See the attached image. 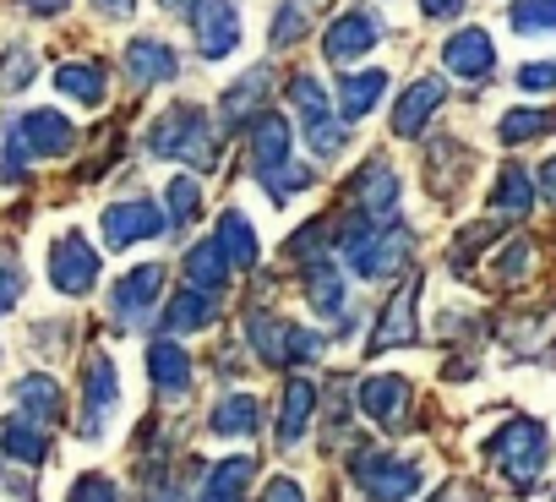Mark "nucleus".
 <instances>
[{
	"label": "nucleus",
	"mask_w": 556,
	"mask_h": 502,
	"mask_svg": "<svg viewBox=\"0 0 556 502\" xmlns=\"http://www.w3.org/2000/svg\"><path fill=\"white\" fill-rule=\"evenodd\" d=\"M339 246H344V258H350V268H355L361 279H393V274H404L409 258H415V235H409L399 218L382 229V224L350 213L344 229H339Z\"/></svg>",
	"instance_id": "1"
},
{
	"label": "nucleus",
	"mask_w": 556,
	"mask_h": 502,
	"mask_svg": "<svg viewBox=\"0 0 556 502\" xmlns=\"http://www.w3.org/2000/svg\"><path fill=\"white\" fill-rule=\"evenodd\" d=\"M485 453L496 459V469H502L518 491H529V486L540 480V469L551 464V431H545L534 415H513V421H502V426L485 437Z\"/></svg>",
	"instance_id": "2"
},
{
	"label": "nucleus",
	"mask_w": 556,
	"mask_h": 502,
	"mask_svg": "<svg viewBox=\"0 0 556 502\" xmlns=\"http://www.w3.org/2000/svg\"><path fill=\"white\" fill-rule=\"evenodd\" d=\"M213 148H218V137H213V126H207V115L197 104H175L148 131V153L153 159H186L197 170H213Z\"/></svg>",
	"instance_id": "3"
},
{
	"label": "nucleus",
	"mask_w": 556,
	"mask_h": 502,
	"mask_svg": "<svg viewBox=\"0 0 556 502\" xmlns=\"http://www.w3.org/2000/svg\"><path fill=\"white\" fill-rule=\"evenodd\" d=\"M350 475H355V486L371 502H409L420 491V469L409 459H399V453H355Z\"/></svg>",
	"instance_id": "4"
},
{
	"label": "nucleus",
	"mask_w": 556,
	"mask_h": 502,
	"mask_svg": "<svg viewBox=\"0 0 556 502\" xmlns=\"http://www.w3.org/2000/svg\"><path fill=\"white\" fill-rule=\"evenodd\" d=\"M350 213H361L371 224H393L399 218V175L382 159H366L361 175L350 180Z\"/></svg>",
	"instance_id": "5"
},
{
	"label": "nucleus",
	"mask_w": 556,
	"mask_h": 502,
	"mask_svg": "<svg viewBox=\"0 0 556 502\" xmlns=\"http://www.w3.org/2000/svg\"><path fill=\"white\" fill-rule=\"evenodd\" d=\"M159 296H164V263H142V268H131V274L115 285V296H110V312H115L121 334L142 328L148 312L159 306Z\"/></svg>",
	"instance_id": "6"
},
{
	"label": "nucleus",
	"mask_w": 556,
	"mask_h": 502,
	"mask_svg": "<svg viewBox=\"0 0 556 502\" xmlns=\"http://www.w3.org/2000/svg\"><path fill=\"white\" fill-rule=\"evenodd\" d=\"M115 410H121V372H115L110 355H88V372H83V437H104Z\"/></svg>",
	"instance_id": "7"
},
{
	"label": "nucleus",
	"mask_w": 556,
	"mask_h": 502,
	"mask_svg": "<svg viewBox=\"0 0 556 502\" xmlns=\"http://www.w3.org/2000/svg\"><path fill=\"white\" fill-rule=\"evenodd\" d=\"M164 224H169V218H164V208H159L153 197H126V202H110V208H104V240H110L115 251L153 240Z\"/></svg>",
	"instance_id": "8"
},
{
	"label": "nucleus",
	"mask_w": 556,
	"mask_h": 502,
	"mask_svg": "<svg viewBox=\"0 0 556 502\" xmlns=\"http://www.w3.org/2000/svg\"><path fill=\"white\" fill-rule=\"evenodd\" d=\"M50 285L61 296H88L99 285V251L83 235H61L50 246Z\"/></svg>",
	"instance_id": "9"
},
{
	"label": "nucleus",
	"mask_w": 556,
	"mask_h": 502,
	"mask_svg": "<svg viewBox=\"0 0 556 502\" xmlns=\"http://www.w3.org/2000/svg\"><path fill=\"white\" fill-rule=\"evenodd\" d=\"M382 39V23L371 17V12H344L333 28H328V39H323V55L333 61V66H350V61H361V55H371V45Z\"/></svg>",
	"instance_id": "10"
},
{
	"label": "nucleus",
	"mask_w": 556,
	"mask_h": 502,
	"mask_svg": "<svg viewBox=\"0 0 556 502\" xmlns=\"http://www.w3.org/2000/svg\"><path fill=\"white\" fill-rule=\"evenodd\" d=\"M191 17H197V45H202L207 61H224L240 45V12H235V0H202Z\"/></svg>",
	"instance_id": "11"
},
{
	"label": "nucleus",
	"mask_w": 556,
	"mask_h": 502,
	"mask_svg": "<svg viewBox=\"0 0 556 502\" xmlns=\"http://www.w3.org/2000/svg\"><path fill=\"white\" fill-rule=\"evenodd\" d=\"M361 415L371 426H404L409 415V382L399 372H382V377H366L361 382Z\"/></svg>",
	"instance_id": "12"
},
{
	"label": "nucleus",
	"mask_w": 556,
	"mask_h": 502,
	"mask_svg": "<svg viewBox=\"0 0 556 502\" xmlns=\"http://www.w3.org/2000/svg\"><path fill=\"white\" fill-rule=\"evenodd\" d=\"M442 66L453 72V77H491V66H496V50H491V34L485 28H458L447 45H442Z\"/></svg>",
	"instance_id": "13"
},
{
	"label": "nucleus",
	"mask_w": 556,
	"mask_h": 502,
	"mask_svg": "<svg viewBox=\"0 0 556 502\" xmlns=\"http://www.w3.org/2000/svg\"><path fill=\"white\" fill-rule=\"evenodd\" d=\"M245 148H251V175H267V170H278V164H290V159H295V148H290V121L278 115V110L256 115Z\"/></svg>",
	"instance_id": "14"
},
{
	"label": "nucleus",
	"mask_w": 556,
	"mask_h": 502,
	"mask_svg": "<svg viewBox=\"0 0 556 502\" xmlns=\"http://www.w3.org/2000/svg\"><path fill=\"white\" fill-rule=\"evenodd\" d=\"M17 137L28 142L34 159H61L77 131H72V121H66L61 110H28V115L17 121Z\"/></svg>",
	"instance_id": "15"
},
{
	"label": "nucleus",
	"mask_w": 556,
	"mask_h": 502,
	"mask_svg": "<svg viewBox=\"0 0 556 502\" xmlns=\"http://www.w3.org/2000/svg\"><path fill=\"white\" fill-rule=\"evenodd\" d=\"M442 77H420V83H409L404 88V99H399V110H393V131L399 137H420L426 126H431V115L442 110Z\"/></svg>",
	"instance_id": "16"
},
{
	"label": "nucleus",
	"mask_w": 556,
	"mask_h": 502,
	"mask_svg": "<svg viewBox=\"0 0 556 502\" xmlns=\"http://www.w3.org/2000/svg\"><path fill=\"white\" fill-rule=\"evenodd\" d=\"M415 301H420V285H399V296L382 306L377 317V334H371V350H399V344H415Z\"/></svg>",
	"instance_id": "17"
},
{
	"label": "nucleus",
	"mask_w": 556,
	"mask_h": 502,
	"mask_svg": "<svg viewBox=\"0 0 556 502\" xmlns=\"http://www.w3.org/2000/svg\"><path fill=\"white\" fill-rule=\"evenodd\" d=\"M213 323H218V296H213V290L186 285V290L169 296V306H164V328H169V334H207Z\"/></svg>",
	"instance_id": "18"
},
{
	"label": "nucleus",
	"mask_w": 556,
	"mask_h": 502,
	"mask_svg": "<svg viewBox=\"0 0 556 502\" xmlns=\"http://www.w3.org/2000/svg\"><path fill=\"white\" fill-rule=\"evenodd\" d=\"M175 50L164 39H131L126 45V77L137 88H153V83H175Z\"/></svg>",
	"instance_id": "19"
},
{
	"label": "nucleus",
	"mask_w": 556,
	"mask_h": 502,
	"mask_svg": "<svg viewBox=\"0 0 556 502\" xmlns=\"http://www.w3.org/2000/svg\"><path fill=\"white\" fill-rule=\"evenodd\" d=\"M262 99H267V66H256V72H245L224 99H218V121H224V131H240V126H251V115L262 110Z\"/></svg>",
	"instance_id": "20"
},
{
	"label": "nucleus",
	"mask_w": 556,
	"mask_h": 502,
	"mask_svg": "<svg viewBox=\"0 0 556 502\" xmlns=\"http://www.w3.org/2000/svg\"><path fill=\"white\" fill-rule=\"evenodd\" d=\"M148 372H153V388L169 393V399H180V393L191 388V355H186L175 339L148 344Z\"/></svg>",
	"instance_id": "21"
},
{
	"label": "nucleus",
	"mask_w": 556,
	"mask_h": 502,
	"mask_svg": "<svg viewBox=\"0 0 556 502\" xmlns=\"http://www.w3.org/2000/svg\"><path fill=\"white\" fill-rule=\"evenodd\" d=\"M245 344L256 350L262 366H290V323H285V317L251 312V317H245Z\"/></svg>",
	"instance_id": "22"
},
{
	"label": "nucleus",
	"mask_w": 556,
	"mask_h": 502,
	"mask_svg": "<svg viewBox=\"0 0 556 502\" xmlns=\"http://www.w3.org/2000/svg\"><path fill=\"white\" fill-rule=\"evenodd\" d=\"M312 410H317V388L306 377H295L285 388V410H278V448H295L312 431Z\"/></svg>",
	"instance_id": "23"
},
{
	"label": "nucleus",
	"mask_w": 556,
	"mask_h": 502,
	"mask_svg": "<svg viewBox=\"0 0 556 502\" xmlns=\"http://www.w3.org/2000/svg\"><path fill=\"white\" fill-rule=\"evenodd\" d=\"M0 453L17 459V464H45V453H50L45 421H34V415H12L7 426H0Z\"/></svg>",
	"instance_id": "24"
},
{
	"label": "nucleus",
	"mask_w": 556,
	"mask_h": 502,
	"mask_svg": "<svg viewBox=\"0 0 556 502\" xmlns=\"http://www.w3.org/2000/svg\"><path fill=\"white\" fill-rule=\"evenodd\" d=\"M382 93H388V72H382V66H371V72H344V77H339V110H344L350 121L371 115V110L382 104Z\"/></svg>",
	"instance_id": "25"
},
{
	"label": "nucleus",
	"mask_w": 556,
	"mask_h": 502,
	"mask_svg": "<svg viewBox=\"0 0 556 502\" xmlns=\"http://www.w3.org/2000/svg\"><path fill=\"white\" fill-rule=\"evenodd\" d=\"M12 399H17V410L23 415H34V421H61V410H66V399H61V382L50 377V372H28L17 388H12Z\"/></svg>",
	"instance_id": "26"
},
{
	"label": "nucleus",
	"mask_w": 556,
	"mask_h": 502,
	"mask_svg": "<svg viewBox=\"0 0 556 502\" xmlns=\"http://www.w3.org/2000/svg\"><path fill=\"white\" fill-rule=\"evenodd\" d=\"M213 240L224 246V258H229L235 268H256V258H262V246H256V224H251L240 208H229V213L218 218Z\"/></svg>",
	"instance_id": "27"
},
{
	"label": "nucleus",
	"mask_w": 556,
	"mask_h": 502,
	"mask_svg": "<svg viewBox=\"0 0 556 502\" xmlns=\"http://www.w3.org/2000/svg\"><path fill=\"white\" fill-rule=\"evenodd\" d=\"M306 301H312V312H317V317H344L350 290H344V274H339L328 258L306 268Z\"/></svg>",
	"instance_id": "28"
},
{
	"label": "nucleus",
	"mask_w": 556,
	"mask_h": 502,
	"mask_svg": "<svg viewBox=\"0 0 556 502\" xmlns=\"http://www.w3.org/2000/svg\"><path fill=\"white\" fill-rule=\"evenodd\" d=\"M469 170H475V159H469L458 142H431V153H426V180H431L437 197H453Z\"/></svg>",
	"instance_id": "29"
},
{
	"label": "nucleus",
	"mask_w": 556,
	"mask_h": 502,
	"mask_svg": "<svg viewBox=\"0 0 556 502\" xmlns=\"http://www.w3.org/2000/svg\"><path fill=\"white\" fill-rule=\"evenodd\" d=\"M229 268H235V263L224 258L218 240H197V246L186 251V279H191L197 290H213V296H218V290L229 285Z\"/></svg>",
	"instance_id": "30"
},
{
	"label": "nucleus",
	"mask_w": 556,
	"mask_h": 502,
	"mask_svg": "<svg viewBox=\"0 0 556 502\" xmlns=\"http://www.w3.org/2000/svg\"><path fill=\"white\" fill-rule=\"evenodd\" d=\"M256 426H262V404H256L251 393H229V399L213 410V421H207L213 437H256Z\"/></svg>",
	"instance_id": "31"
},
{
	"label": "nucleus",
	"mask_w": 556,
	"mask_h": 502,
	"mask_svg": "<svg viewBox=\"0 0 556 502\" xmlns=\"http://www.w3.org/2000/svg\"><path fill=\"white\" fill-rule=\"evenodd\" d=\"M55 88H61L66 99H77V104H104V66L72 61V66L55 72Z\"/></svg>",
	"instance_id": "32"
},
{
	"label": "nucleus",
	"mask_w": 556,
	"mask_h": 502,
	"mask_svg": "<svg viewBox=\"0 0 556 502\" xmlns=\"http://www.w3.org/2000/svg\"><path fill=\"white\" fill-rule=\"evenodd\" d=\"M491 208H496V213H513V218H523V213L534 208V186H529V175H523L518 164H502V175H496V186H491Z\"/></svg>",
	"instance_id": "33"
},
{
	"label": "nucleus",
	"mask_w": 556,
	"mask_h": 502,
	"mask_svg": "<svg viewBox=\"0 0 556 502\" xmlns=\"http://www.w3.org/2000/svg\"><path fill=\"white\" fill-rule=\"evenodd\" d=\"M551 126H556V110H507V115L496 121V137H502L507 148H518V142L545 137Z\"/></svg>",
	"instance_id": "34"
},
{
	"label": "nucleus",
	"mask_w": 556,
	"mask_h": 502,
	"mask_svg": "<svg viewBox=\"0 0 556 502\" xmlns=\"http://www.w3.org/2000/svg\"><path fill=\"white\" fill-rule=\"evenodd\" d=\"M251 475H256V459H251V453H229V459H218V464L207 469V486H202V491H218V497H245Z\"/></svg>",
	"instance_id": "35"
},
{
	"label": "nucleus",
	"mask_w": 556,
	"mask_h": 502,
	"mask_svg": "<svg viewBox=\"0 0 556 502\" xmlns=\"http://www.w3.org/2000/svg\"><path fill=\"white\" fill-rule=\"evenodd\" d=\"M290 104H295L301 126H317V121H328V115H333V104H328V93H323V83H317V77H295V83H290Z\"/></svg>",
	"instance_id": "36"
},
{
	"label": "nucleus",
	"mask_w": 556,
	"mask_h": 502,
	"mask_svg": "<svg viewBox=\"0 0 556 502\" xmlns=\"http://www.w3.org/2000/svg\"><path fill=\"white\" fill-rule=\"evenodd\" d=\"M197 208H202V186H197L191 175H175L169 191H164V218H169V224H191Z\"/></svg>",
	"instance_id": "37"
},
{
	"label": "nucleus",
	"mask_w": 556,
	"mask_h": 502,
	"mask_svg": "<svg viewBox=\"0 0 556 502\" xmlns=\"http://www.w3.org/2000/svg\"><path fill=\"white\" fill-rule=\"evenodd\" d=\"M256 180H262V191H267L273 202H290L295 191H306V186H312V170L290 159V164H278V170H267V175H256Z\"/></svg>",
	"instance_id": "38"
},
{
	"label": "nucleus",
	"mask_w": 556,
	"mask_h": 502,
	"mask_svg": "<svg viewBox=\"0 0 556 502\" xmlns=\"http://www.w3.org/2000/svg\"><path fill=\"white\" fill-rule=\"evenodd\" d=\"M323 235H328V218L301 224V229L290 235V263H306V268H312V263H323V258H328V240H323Z\"/></svg>",
	"instance_id": "39"
},
{
	"label": "nucleus",
	"mask_w": 556,
	"mask_h": 502,
	"mask_svg": "<svg viewBox=\"0 0 556 502\" xmlns=\"http://www.w3.org/2000/svg\"><path fill=\"white\" fill-rule=\"evenodd\" d=\"M507 23L518 34H545V28H556V0H513Z\"/></svg>",
	"instance_id": "40"
},
{
	"label": "nucleus",
	"mask_w": 556,
	"mask_h": 502,
	"mask_svg": "<svg viewBox=\"0 0 556 502\" xmlns=\"http://www.w3.org/2000/svg\"><path fill=\"white\" fill-rule=\"evenodd\" d=\"M485 240H491V224H469V229H458V246H453L447 268H453V274H469V268H475V258L485 251Z\"/></svg>",
	"instance_id": "41"
},
{
	"label": "nucleus",
	"mask_w": 556,
	"mask_h": 502,
	"mask_svg": "<svg viewBox=\"0 0 556 502\" xmlns=\"http://www.w3.org/2000/svg\"><path fill=\"white\" fill-rule=\"evenodd\" d=\"M301 34H306V0H290V7H278V23H273V50H290Z\"/></svg>",
	"instance_id": "42"
},
{
	"label": "nucleus",
	"mask_w": 556,
	"mask_h": 502,
	"mask_svg": "<svg viewBox=\"0 0 556 502\" xmlns=\"http://www.w3.org/2000/svg\"><path fill=\"white\" fill-rule=\"evenodd\" d=\"M529 274V240H507L496 251V285H518Z\"/></svg>",
	"instance_id": "43"
},
{
	"label": "nucleus",
	"mask_w": 556,
	"mask_h": 502,
	"mask_svg": "<svg viewBox=\"0 0 556 502\" xmlns=\"http://www.w3.org/2000/svg\"><path fill=\"white\" fill-rule=\"evenodd\" d=\"M66 502H121V491H115V480L110 475H83L77 486H72V497Z\"/></svg>",
	"instance_id": "44"
},
{
	"label": "nucleus",
	"mask_w": 556,
	"mask_h": 502,
	"mask_svg": "<svg viewBox=\"0 0 556 502\" xmlns=\"http://www.w3.org/2000/svg\"><path fill=\"white\" fill-rule=\"evenodd\" d=\"M518 88H523V93H551V88H556V61H529V66H518Z\"/></svg>",
	"instance_id": "45"
},
{
	"label": "nucleus",
	"mask_w": 556,
	"mask_h": 502,
	"mask_svg": "<svg viewBox=\"0 0 556 502\" xmlns=\"http://www.w3.org/2000/svg\"><path fill=\"white\" fill-rule=\"evenodd\" d=\"M34 77V50H7V72H0V83H7V88H23Z\"/></svg>",
	"instance_id": "46"
},
{
	"label": "nucleus",
	"mask_w": 556,
	"mask_h": 502,
	"mask_svg": "<svg viewBox=\"0 0 556 502\" xmlns=\"http://www.w3.org/2000/svg\"><path fill=\"white\" fill-rule=\"evenodd\" d=\"M317 355H323V334L290 323V361H317Z\"/></svg>",
	"instance_id": "47"
},
{
	"label": "nucleus",
	"mask_w": 556,
	"mask_h": 502,
	"mask_svg": "<svg viewBox=\"0 0 556 502\" xmlns=\"http://www.w3.org/2000/svg\"><path fill=\"white\" fill-rule=\"evenodd\" d=\"M23 170H28V142L12 131V137H7V159H0V175H7V180H23Z\"/></svg>",
	"instance_id": "48"
},
{
	"label": "nucleus",
	"mask_w": 556,
	"mask_h": 502,
	"mask_svg": "<svg viewBox=\"0 0 556 502\" xmlns=\"http://www.w3.org/2000/svg\"><path fill=\"white\" fill-rule=\"evenodd\" d=\"M262 502H306V491H301V486H295L290 475H278V480H267Z\"/></svg>",
	"instance_id": "49"
},
{
	"label": "nucleus",
	"mask_w": 556,
	"mask_h": 502,
	"mask_svg": "<svg viewBox=\"0 0 556 502\" xmlns=\"http://www.w3.org/2000/svg\"><path fill=\"white\" fill-rule=\"evenodd\" d=\"M153 502H191V480H180V475L159 480V486H153Z\"/></svg>",
	"instance_id": "50"
},
{
	"label": "nucleus",
	"mask_w": 556,
	"mask_h": 502,
	"mask_svg": "<svg viewBox=\"0 0 556 502\" xmlns=\"http://www.w3.org/2000/svg\"><path fill=\"white\" fill-rule=\"evenodd\" d=\"M17 296H23V274L17 268H0V312H12Z\"/></svg>",
	"instance_id": "51"
},
{
	"label": "nucleus",
	"mask_w": 556,
	"mask_h": 502,
	"mask_svg": "<svg viewBox=\"0 0 556 502\" xmlns=\"http://www.w3.org/2000/svg\"><path fill=\"white\" fill-rule=\"evenodd\" d=\"M431 502H480V491H475L469 480H447V486H437Z\"/></svg>",
	"instance_id": "52"
},
{
	"label": "nucleus",
	"mask_w": 556,
	"mask_h": 502,
	"mask_svg": "<svg viewBox=\"0 0 556 502\" xmlns=\"http://www.w3.org/2000/svg\"><path fill=\"white\" fill-rule=\"evenodd\" d=\"M93 7H99V17H110V23H131L137 0H93Z\"/></svg>",
	"instance_id": "53"
},
{
	"label": "nucleus",
	"mask_w": 556,
	"mask_h": 502,
	"mask_svg": "<svg viewBox=\"0 0 556 502\" xmlns=\"http://www.w3.org/2000/svg\"><path fill=\"white\" fill-rule=\"evenodd\" d=\"M458 7H464V0H420V17L442 23V17H458Z\"/></svg>",
	"instance_id": "54"
},
{
	"label": "nucleus",
	"mask_w": 556,
	"mask_h": 502,
	"mask_svg": "<svg viewBox=\"0 0 556 502\" xmlns=\"http://www.w3.org/2000/svg\"><path fill=\"white\" fill-rule=\"evenodd\" d=\"M540 197H545V202H556V159H545V164H540Z\"/></svg>",
	"instance_id": "55"
},
{
	"label": "nucleus",
	"mask_w": 556,
	"mask_h": 502,
	"mask_svg": "<svg viewBox=\"0 0 556 502\" xmlns=\"http://www.w3.org/2000/svg\"><path fill=\"white\" fill-rule=\"evenodd\" d=\"M28 12H39V17H55V12H66V0H23Z\"/></svg>",
	"instance_id": "56"
},
{
	"label": "nucleus",
	"mask_w": 556,
	"mask_h": 502,
	"mask_svg": "<svg viewBox=\"0 0 556 502\" xmlns=\"http://www.w3.org/2000/svg\"><path fill=\"white\" fill-rule=\"evenodd\" d=\"M159 7H164V12H175V17H186V12H197V7H202V0H159Z\"/></svg>",
	"instance_id": "57"
},
{
	"label": "nucleus",
	"mask_w": 556,
	"mask_h": 502,
	"mask_svg": "<svg viewBox=\"0 0 556 502\" xmlns=\"http://www.w3.org/2000/svg\"><path fill=\"white\" fill-rule=\"evenodd\" d=\"M197 502H240V497H218V491H202Z\"/></svg>",
	"instance_id": "58"
}]
</instances>
